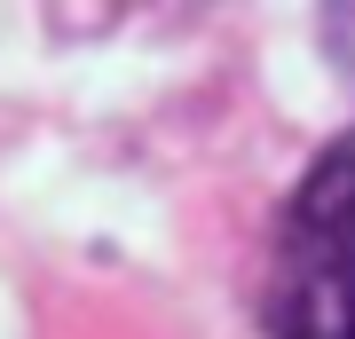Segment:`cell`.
<instances>
[{"label":"cell","instance_id":"cell-1","mask_svg":"<svg viewBox=\"0 0 355 339\" xmlns=\"http://www.w3.org/2000/svg\"><path fill=\"white\" fill-rule=\"evenodd\" d=\"M355 324V134L300 174L284 205V252H277V339H340Z\"/></svg>","mask_w":355,"mask_h":339},{"label":"cell","instance_id":"cell-2","mask_svg":"<svg viewBox=\"0 0 355 339\" xmlns=\"http://www.w3.org/2000/svg\"><path fill=\"white\" fill-rule=\"evenodd\" d=\"M340 339H355V324H347V331H340Z\"/></svg>","mask_w":355,"mask_h":339}]
</instances>
